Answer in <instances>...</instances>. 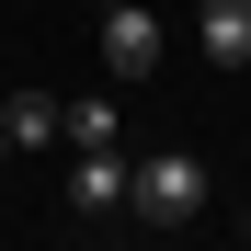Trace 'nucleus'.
Masks as SVG:
<instances>
[{"instance_id":"20e7f679","label":"nucleus","mask_w":251,"mask_h":251,"mask_svg":"<svg viewBox=\"0 0 251 251\" xmlns=\"http://www.w3.org/2000/svg\"><path fill=\"white\" fill-rule=\"evenodd\" d=\"M194 46L217 69H251V0H194Z\"/></svg>"},{"instance_id":"423d86ee","label":"nucleus","mask_w":251,"mask_h":251,"mask_svg":"<svg viewBox=\"0 0 251 251\" xmlns=\"http://www.w3.org/2000/svg\"><path fill=\"white\" fill-rule=\"evenodd\" d=\"M114 137H126V114H114L103 92H80V103H69V149H114Z\"/></svg>"},{"instance_id":"6e6552de","label":"nucleus","mask_w":251,"mask_h":251,"mask_svg":"<svg viewBox=\"0 0 251 251\" xmlns=\"http://www.w3.org/2000/svg\"><path fill=\"white\" fill-rule=\"evenodd\" d=\"M240 228H251V217H240Z\"/></svg>"},{"instance_id":"f257e3e1","label":"nucleus","mask_w":251,"mask_h":251,"mask_svg":"<svg viewBox=\"0 0 251 251\" xmlns=\"http://www.w3.org/2000/svg\"><path fill=\"white\" fill-rule=\"evenodd\" d=\"M205 194H217V183H205V160H194V149H149L137 172H126V205H137L149 228H194V217H205Z\"/></svg>"},{"instance_id":"0eeeda50","label":"nucleus","mask_w":251,"mask_h":251,"mask_svg":"<svg viewBox=\"0 0 251 251\" xmlns=\"http://www.w3.org/2000/svg\"><path fill=\"white\" fill-rule=\"evenodd\" d=\"M0 160H12V126H0Z\"/></svg>"},{"instance_id":"f03ea898","label":"nucleus","mask_w":251,"mask_h":251,"mask_svg":"<svg viewBox=\"0 0 251 251\" xmlns=\"http://www.w3.org/2000/svg\"><path fill=\"white\" fill-rule=\"evenodd\" d=\"M103 69L114 80H149L160 69V12L149 0H103Z\"/></svg>"},{"instance_id":"39448f33","label":"nucleus","mask_w":251,"mask_h":251,"mask_svg":"<svg viewBox=\"0 0 251 251\" xmlns=\"http://www.w3.org/2000/svg\"><path fill=\"white\" fill-rule=\"evenodd\" d=\"M0 126H12V149H69V103L57 92H12Z\"/></svg>"},{"instance_id":"7ed1b4c3","label":"nucleus","mask_w":251,"mask_h":251,"mask_svg":"<svg viewBox=\"0 0 251 251\" xmlns=\"http://www.w3.org/2000/svg\"><path fill=\"white\" fill-rule=\"evenodd\" d=\"M126 172H137V160L80 149V160H69V205H80V217H114V205H126Z\"/></svg>"}]
</instances>
